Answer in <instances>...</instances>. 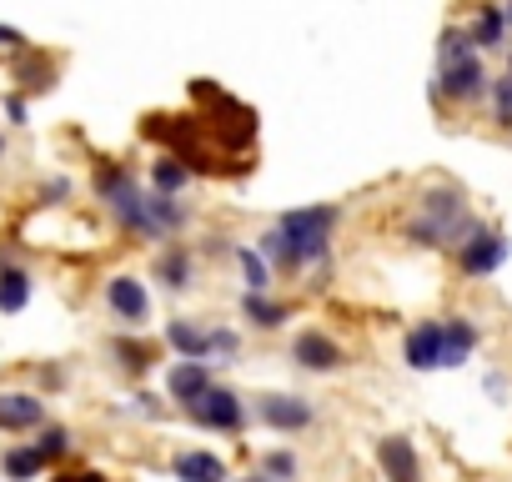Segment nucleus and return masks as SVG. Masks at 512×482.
I'll return each mask as SVG.
<instances>
[{"label":"nucleus","instance_id":"f257e3e1","mask_svg":"<svg viewBox=\"0 0 512 482\" xmlns=\"http://www.w3.org/2000/svg\"><path fill=\"white\" fill-rule=\"evenodd\" d=\"M477 226L482 221L467 211V196L452 181H432V186L417 191V206H412L402 236L412 247H427V252H457Z\"/></svg>","mask_w":512,"mask_h":482},{"label":"nucleus","instance_id":"f03ea898","mask_svg":"<svg viewBox=\"0 0 512 482\" xmlns=\"http://www.w3.org/2000/svg\"><path fill=\"white\" fill-rule=\"evenodd\" d=\"M106 211L116 216V226H121L126 236L161 241V247H166V241H176V236L191 226V206H186L181 196H161V191H141V186L121 191Z\"/></svg>","mask_w":512,"mask_h":482},{"label":"nucleus","instance_id":"7ed1b4c3","mask_svg":"<svg viewBox=\"0 0 512 482\" xmlns=\"http://www.w3.org/2000/svg\"><path fill=\"white\" fill-rule=\"evenodd\" d=\"M337 221H342V206H337V201H317V206H292V211H282V216H277L272 226L282 231V241L292 247L297 267L307 272V267L327 262Z\"/></svg>","mask_w":512,"mask_h":482},{"label":"nucleus","instance_id":"20e7f679","mask_svg":"<svg viewBox=\"0 0 512 482\" xmlns=\"http://www.w3.org/2000/svg\"><path fill=\"white\" fill-rule=\"evenodd\" d=\"M487 86H492V76H487L482 56L472 51V56H462V61H442V66H437L432 96L447 101V106H472V101L487 96Z\"/></svg>","mask_w":512,"mask_h":482},{"label":"nucleus","instance_id":"39448f33","mask_svg":"<svg viewBox=\"0 0 512 482\" xmlns=\"http://www.w3.org/2000/svg\"><path fill=\"white\" fill-rule=\"evenodd\" d=\"M186 417L201 422V427H211V432H241L246 407H241V397H236L231 387H216V382H211L196 402H186Z\"/></svg>","mask_w":512,"mask_h":482},{"label":"nucleus","instance_id":"423d86ee","mask_svg":"<svg viewBox=\"0 0 512 482\" xmlns=\"http://www.w3.org/2000/svg\"><path fill=\"white\" fill-rule=\"evenodd\" d=\"M106 312L126 327V332H136V327H146L151 322V292H146V282L141 277H111L106 282Z\"/></svg>","mask_w":512,"mask_h":482},{"label":"nucleus","instance_id":"0eeeda50","mask_svg":"<svg viewBox=\"0 0 512 482\" xmlns=\"http://www.w3.org/2000/svg\"><path fill=\"white\" fill-rule=\"evenodd\" d=\"M502 262H507V236H502V231H487V226H477L462 247H457V267H462L467 277H492Z\"/></svg>","mask_w":512,"mask_h":482},{"label":"nucleus","instance_id":"6e6552de","mask_svg":"<svg viewBox=\"0 0 512 482\" xmlns=\"http://www.w3.org/2000/svg\"><path fill=\"white\" fill-rule=\"evenodd\" d=\"M256 417H262L272 432H307L317 422V407L297 392H272V397L256 402Z\"/></svg>","mask_w":512,"mask_h":482},{"label":"nucleus","instance_id":"1a4fd4ad","mask_svg":"<svg viewBox=\"0 0 512 482\" xmlns=\"http://www.w3.org/2000/svg\"><path fill=\"white\" fill-rule=\"evenodd\" d=\"M151 277H156L161 292H171V297L191 292V282H196V252L186 247V241H166V247L156 252V262H151Z\"/></svg>","mask_w":512,"mask_h":482},{"label":"nucleus","instance_id":"9d476101","mask_svg":"<svg viewBox=\"0 0 512 482\" xmlns=\"http://www.w3.org/2000/svg\"><path fill=\"white\" fill-rule=\"evenodd\" d=\"M402 362L412 372H437L442 367V322H417L402 342Z\"/></svg>","mask_w":512,"mask_h":482},{"label":"nucleus","instance_id":"9b49d317","mask_svg":"<svg viewBox=\"0 0 512 482\" xmlns=\"http://www.w3.org/2000/svg\"><path fill=\"white\" fill-rule=\"evenodd\" d=\"M292 362H297L302 372H337L347 357H342V347H337L327 332L312 327V332H302V337L292 342Z\"/></svg>","mask_w":512,"mask_h":482},{"label":"nucleus","instance_id":"f8f14e48","mask_svg":"<svg viewBox=\"0 0 512 482\" xmlns=\"http://www.w3.org/2000/svg\"><path fill=\"white\" fill-rule=\"evenodd\" d=\"M46 427V402L36 392H0V432H36Z\"/></svg>","mask_w":512,"mask_h":482},{"label":"nucleus","instance_id":"ddd939ff","mask_svg":"<svg viewBox=\"0 0 512 482\" xmlns=\"http://www.w3.org/2000/svg\"><path fill=\"white\" fill-rule=\"evenodd\" d=\"M166 347L181 362H211V327H201L191 317H171L166 322Z\"/></svg>","mask_w":512,"mask_h":482},{"label":"nucleus","instance_id":"4468645a","mask_svg":"<svg viewBox=\"0 0 512 482\" xmlns=\"http://www.w3.org/2000/svg\"><path fill=\"white\" fill-rule=\"evenodd\" d=\"M377 462L387 472V482H422V462H417V447L407 437H382L377 442Z\"/></svg>","mask_w":512,"mask_h":482},{"label":"nucleus","instance_id":"2eb2a0df","mask_svg":"<svg viewBox=\"0 0 512 482\" xmlns=\"http://www.w3.org/2000/svg\"><path fill=\"white\" fill-rule=\"evenodd\" d=\"M31 292H36L31 267H21L11 252H0V312H26Z\"/></svg>","mask_w":512,"mask_h":482},{"label":"nucleus","instance_id":"dca6fc26","mask_svg":"<svg viewBox=\"0 0 512 482\" xmlns=\"http://www.w3.org/2000/svg\"><path fill=\"white\" fill-rule=\"evenodd\" d=\"M171 472H176V482H226V462H221L216 452H206V447L176 452Z\"/></svg>","mask_w":512,"mask_h":482},{"label":"nucleus","instance_id":"f3484780","mask_svg":"<svg viewBox=\"0 0 512 482\" xmlns=\"http://www.w3.org/2000/svg\"><path fill=\"white\" fill-rule=\"evenodd\" d=\"M241 317H246L256 332H277V327H287L292 307L277 302V297H267V292H241Z\"/></svg>","mask_w":512,"mask_h":482},{"label":"nucleus","instance_id":"a211bd4d","mask_svg":"<svg viewBox=\"0 0 512 482\" xmlns=\"http://www.w3.org/2000/svg\"><path fill=\"white\" fill-rule=\"evenodd\" d=\"M206 387H211V362H176V367L166 372V392H171L181 407L196 402Z\"/></svg>","mask_w":512,"mask_h":482},{"label":"nucleus","instance_id":"6ab92c4d","mask_svg":"<svg viewBox=\"0 0 512 482\" xmlns=\"http://www.w3.org/2000/svg\"><path fill=\"white\" fill-rule=\"evenodd\" d=\"M477 347V327L467 317H442V367H462Z\"/></svg>","mask_w":512,"mask_h":482},{"label":"nucleus","instance_id":"aec40b11","mask_svg":"<svg viewBox=\"0 0 512 482\" xmlns=\"http://www.w3.org/2000/svg\"><path fill=\"white\" fill-rule=\"evenodd\" d=\"M136 186V171L126 166V161H96V171H91V191H96V201L101 206H111L121 191H131Z\"/></svg>","mask_w":512,"mask_h":482},{"label":"nucleus","instance_id":"412c9836","mask_svg":"<svg viewBox=\"0 0 512 482\" xmlns=\"http://www.w3.org/2000/svg\"><path fill=\"white\" fill-rule=\"evenodd\" d=\"M111 357H116V367H121L126 377H146L161 352H156L151 342H136V337H111Z\"/></svg>","mask_w":512,"mask_h":482},{"label":"nucleus","instance_id":"4be33fe9","mask_svg":"<svg viewBox=\"0 0 512 482\" xmlns=\"http://www.w3.org/2000/svg\"><path fill=\"white\" fill-rule=\"evenodd\" d=\"M467 36H472V46H477V51H497V46H502V36H507V16H502V6H477V16H472Z\"/></svg>","mask_w":512,"mask_h":482},{"label":"nucleus","instance_id":"5701e85b","mask_svg":"<svg viewBox=\"0 0 512 482\" xmlns=\"http://www.w3.org/2000/svg\"><path fill=\"white\" fill-rule=\"evenodd\" d=\"M186 181H191V166H186L181 156H156V161H151V191H161V196H181Z\"/></svg>","mask_w":512,"mask_h":482},{"label":"nucleus","instance_id":"b1692460","mask_svg":"<svg viewBox=\"0 0 512 482\" xmlns=\"http://www.w3.org/2000/svg\"><path fill=\"white\" fill-rule=\"evenodd\" d=\"M256 252H262V257H267V267H272V272H282V277H297V272H302V267H297V257H292V247L282 241V231H277V226H267L262 236H256Z\"/></svg>","mask_w":512,"mask_h":482},{"label":"nucleus","instance_id":"393cba45","mask_svg":"<svg viewBox=\"0 0 512 482\" xmlns=\"http://www.w3.org/2000/svg\"><path fill=\"white\" fill-rule=\"evenodd\" d=\"M16 81H21L26 91H51V86H56V66H51V61H41V56H36V46H31V51H21V56H16Z\"/></svg>","mask_w":512,"mask_h":482},{"label":"nucleus","instance_id":"a878e982","mask_svg":"<svg viewBox=\"0 0 512 482\" xmlns=\"http://www.w3.org/2000/svg\"><path fill=\"white\" fill-rule=\"evenodd\" d=\"M231 257H236V267H241V282H246V292H267V287H272V277H277V272L267 267V257L256 252V247H236Z\"/></svg>","mask_w":512,"mask_h":482},{"label":"nucleus","instance_id":"bb28decb","mask_svg":"<svg viewBox=\"0 0 512 482\" xmlns=\"http://www.w3.org/2000/svg\"><path fill=\"white\" fill-rule=\"evenodd\" d=\"M0 467H6V477L11 482H31V477H41V452L36 447H6V462H0Z\"/></svg>","mask_w":512,"mask_h":482},{"label":"nucleus","instance_id":"cd10ccee","mask_svg":"<svg viewBox=\"0 0 512 482\" xmlns=\"http://www.w3.org/2000/svg\"><path fill=\"white\" fill-rule=\"evenodd\" d=\"M36 452H41V462L51 467V462H61L66 452H71V432L66 427H56V422H46V427H36V442H31Z\"/></svg>","mask_w":512,"mask_h":482},{"label":"nucleus","instance_id":"c85d7f7f","mask_svg":"<svg viewBox=\"0 0 512 482\" xmlns=\"http://www.w3.org/2000/svg\"><path fill=\"white\" fill-rule=\"evenodd\" d=\"M477 46H472V36H467V26H447L442 36H437V66L442 61H462V56H472Z\"/></svg>","mask_w":512,"mask_h":482},{"label":"nucleus","instance_id":"c756f323","mask_svg":"<svg viewBox=\"0 0 512 482\" xmlns=\"http://www.w3.org/2000/svg\"><path fill=\"white\" fill-rule=\"evenodd\" d=\"M487 101H492V121H497L502 131H512V76H497V81L487 86Z\"/></svg>","mask_w":512,"mask_h":482},{"label":"nucleus","instance_id":"7c9ffc66","mask_svg":"<svg viewBox=\"0 0 512 482\" xmlns=\"http://www.w3.org/2000/svg\"><path fill=\"white\" fill-rule=\"evenodd\" d=\"M241 357V337L221 322H211V362H236Z\"/></svg>","mask_w":512,"mask_h":482},{"label":"nucleus","instance_id":"2f4dec72","mask_svg":"<svg viewBox=\"0 0 512 482\" xmlns=\"http://www.w3.org/2000/svg\"><path fill=\"white\" fill-rule=\"evenodd\" d=\"M76 196V181L71 176H46L41 186H36V201L41 206H61V201H71Z\"/></svg>","mask_w":512,"mask_h":482},{"label":"nucleus","instance_id":"473e14b6","mask_svg":"<svg viewBox=\"0 0 512 482\" xmlns=\"http://www.w3.org/2000/svg\"><path fill=\"white\" fill-rule=\"evenodd\" d=\"M262 472H267L272 482H292V477H297V452H287V447L267 452V457H262Z\"/></svg>","mask_w":512,"mask_h":482},{"label":"nucleus","instance_id":"72a5a7b5","mask_svg":"<svg viewBox=\"0 0 512 482\" xmlns=\"http://www.w3.org/2000/svg\"><path fill=\"white\" fill-rule=\"evenodd\" d=\"M0 51H6V56H21V51H31V36H26L21 26H0Z\"/></svg>","mask_w":512,"mask_h":482},{"label":"nucleus","instance_id":"f704fd0d","mask_svg":"<svg viewBox=\"0 0 512 482\" xmlns=\"http://www.w3.org/2000/svg\"><path fill=\"white\" fill-rule=\"evenodd\" d=\"M6 126H31V106H26V96H6Z\"/></svg>","mask_w":512,"mask_h":482},{"label":"nucleus","instance_id":"c9c22d12","mask_svg":"<svg viewBox=\"0 0 512 482\" xmlns=\"http://www.w3.org/2000/svg\"><path fill=\"white\" fill-rule=\"evenodd\" d=\"M71 482H111V477H101V472H71Z\"/></svg>","mask_w":512,"mask_h":482},{"label":"nucleus","instance_id":"e433bc0d","mask_svg":"<svg viewBox=\"0 0 512 482\" xmlns=\"http://www.w3.org/2000/svg\"><path fill=\"white\" fill-rule=\"evenodd\" d=\"M6 151H11V141H6V131H0V161H6Z\"/></svg>","mask_w":512,"mask_h":482},{"label":"nucleus","instance_id":"4c0bfd02","mask_svg":"<svg viewBox=\"0 0 512 482\" xmlns=\"http://www.w3.org/2000/svg\"><path fill=\"white\" fill-rule=\"evenodd\" d=\"M241 482H272V477H267V472H256V477H241Z\"/></svg>","mask_w":512,"mask_h":482},{"label":"nucleus","instance_id":"58836bf2","mask_svg":"<svg viewBox=\"0 0 512 482\" xmlns=\"http://www.w3.org/2000/svg\"><path fill=\"white\" fill-rule=\"evenodd\" d=\"M502 16H507V26H512V0H507V11H502Z\"/></svg>","mask_w":512,"mask_h":482},{"label":"nucleus","instance_id":"ea45409f","mask_svg":"<svg viewBox=\"0 0 512 482\" xmlns=\"http://www.w3.org/2000/svg\"><path fill=\"white\" fill-rule=\"evenodd\" d=\"M507 76H512V51H507Z\"/></svg>","mask_w":512,"mask_h":482},{"label":"nucleus","instance_id":"a19ab883","mask_svg":"<svg viewBox=\"0 0 512 482\" xmlns=\"http://www.w3.org/2000/svg\"><path fill=\"white\" fill-rule=\"evenodd\" d=\"M61 482H71V477H61Z\"/></svg>","mask_w":512,"mask_h":482}]
</instances>
